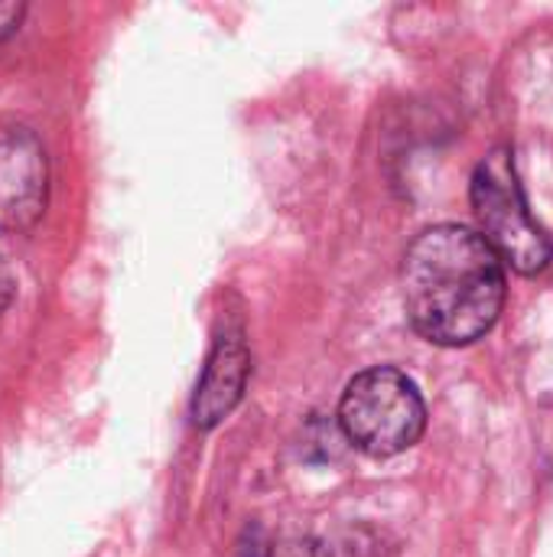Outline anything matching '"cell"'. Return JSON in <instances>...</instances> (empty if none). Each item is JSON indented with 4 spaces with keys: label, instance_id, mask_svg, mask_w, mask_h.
I'll use <instances>...</instances> for the list:
<instances>
[{
    "label": "cell",
    "instance_id": "6da1fadb",
    "mask_svg": "<svg viewBox=\"0 0 553 557\" xmlns=\"http://www.w3.org/2000/svg\"><path fill=\"white\" fill-rule=\"evenodd\" d=\"M401 294L424 339L469 346L495 326L505 307V264L479 232L433 225L404 255Z\"/></svg>",
    "mask_w": 553,
    "mask_h": 557
},
{
    "label": "cell",
    "instance_id": "7a4b0ae2",
    "mask_svg": "<svg viewBox=\"0 0 553 557\" xmlns=\"http://www.w3.org/2000/svg\"><path fill=\"white\" fill-rule=\"evenodd\" d=\"M473 209L479 219V235L502 258V264H512L518 274H538L551 264V235L528 209L515 170V153L508 147L492 150L476 166Z\"/></svg>",
    "mask_w": 553,
    "mask_h": 557
},
{
    "label": "cell",
    "instance_id": "3957f363",
    "mask_svg": "<svg viewBox=\"0 0 553 557\" xmlns=\"http://www.w3.org/2000/svg\"><path fill=\"white\" fill-rule=\"evenodd\" d=\"M339 424L362 454L398 457L424 437L427 408L404 372L378 366L345 385Z\"/></svg>",
    "mask_w": 553,
    "mask_h": 557
},
{
    "label": "cell",
    "instance_id": "277c9868",
    "mask_svg": "<svg viewBox=\"0 0 553 557\" xmlns=\"http://www.w3.org/2000/svg\"><path fill=\"white\" fill-rule=\"evenodd\" d=\"M49 163L39 137L20 124H0V228L26 232L46 212Z\"/></svg>",
    "mask_w": 553,
    "mask_h": 557
},
{
    "label": "cell",
    "instance_id": "5b68a950",
    "mask_svg": "<svg viewBox=\"0 0 553 557\" xmlns=\"http://www.w3.org/2000/svg\"><path fill=\"white\" fill-rule=\"evenodd\" d=\"M248 372H251V359H248L244 339L241 336H222L212 346L209 362L202 369V379L196 385L192 424L196 428L222 424L231 414V408L241 401L244 385H248Z\"/></svg>",
    "mask_w": 553,
    "mask_h": 557
},
{
    "label": "cell",
    "instance_id": "8992f818",
    "mask_svg": "<svg viewBox=\"0 0 553 557\" xmlns=\"http://www.w3.org/2000/svg\"><path fill=\"white\" fill-rule=\"evenodd\" d=\"M287 557H349L339 545H332V542H303V545H297L293 552Z\"/></svg>",
    "mask_w": 553,
    "mask_h": 557
},
{
    "label": "cell",
    "instance_id": "52a82bcc",
    "mask_svg": "<svg viewBox=\"0 0 553 557\" xmlns=\"http://www.w3.org/2000/svg\"><path fill=\"white\" fill-rule=\"evenodd\" d=\"M23 20V3H10V0H0V39H7Z\"/></svg>",
    "mask_w": 553,
    "mask_h": 557
},
{
    "label": "cell",
    "instance_id": "ba28073f",
    "mask_svg": "<svg viewBox=\"0 0 553 557\" xmlns=\"http://www.w3.org/2000/svg\"><path fill=\"white\" fill-rule=\"evenodd\" d=\"M13 294H16V281H13V274H10L7 261L0 258V313H3L7 307H10Z\"/></svg>",
    "mask_w": 553,
    "mask_h": 557
}]
</instances>
